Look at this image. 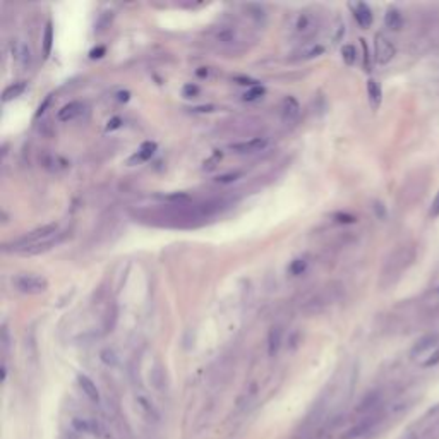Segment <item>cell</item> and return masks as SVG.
<instances>
[{"mask_svg": "<svg viewBox=\"0 0 439 439\" xmlns=\"http://www.w3.org/2000/svg\"><path fill=\"white\" fill-rule=\"evenodd\" d=\"M58 233V225L57 223H47V225H42L38 228L31 230V232H26L24 235H21L19 239L9 242V244H3L2 251L3 252H17L21 254L24 249L31 247L35 244H40L43 240H48L52 237H55Z\"/></svg>", "mask_w": 439, "mask_h": 439, "instance_id": "obj_1", "label": "cell"}, {"mask_svg": "<svg viewBox=\"0 0 439 439\" xmlns=\"http://www.w3.org/2000/svg\"><path fill=\"white\" fill-rule=\"evenodd\" d=\"M12 285L17 292L26 295H40L48 290V280L36 273H21L12 278Z\"/></svg>", "mask_w": 439, "mask_h": 439, "instance_id": "obj_2", "label": "cell"}, {"mask_svg": "<svg viewBox=\"0 0 439 439\" xmlns=\"http://www.w3.org/2000/svg\"><path fill=\"white\" fill-rule=\"evenodd\" d=\"M318 16L311 10H300L293 19V33L300 38H309L318 29Z\"/></svg>", "mask_w": 439, "mask_h": 439, "instance_id": "obj_3", "label": "cell"}, {"mask_svg": "<svg viewBox=\"0 0 439 439\" xmlns=\"http://www.w3.org/2000/svg\"><path fill=\"white\" fill-rule=\"evenodd\" d=\"M395 54H396L395 45L389 42L384 35L378 33V35L374 36V57L376 60H378V64H388V62H391Z\"/></svg>", "mask_w": 439, "mask_h": 439, "instance_id": "obj_4", "label": "cell"}, {"mask_svg": "<svg viewBox=\"0 0 439 439\" xmlns=\"http://www.w3.org/2000/svg\"><path fill=\"white\" fill-rule=\"evenodd\" d=\"M439 348V336L438 334H427V336L420 338V340L415 343V347L412 348V359H429L434 352ZM424 360V364H426ZM422 364V366H424Z\"/></svg>", "mask_w": 439, "mask_h": 439, "instance_id": "obj_5", "label": "cell"}, {"mask_svg": "<svg viewBox=\"0 0 439 439\" xmlns=\"http://www.w3.org/2000/svg\"><path fill=\"white\" fill-rule=\"evenodd\" d=\"M10 54H12L14 62L19 67H22V69H26L31 64V48H29V45L24 40H14L10 43Z\"/></svg>", "mask_w": 439, "mask_h": 439, "instance_id": "obj_6", "label": "cell"}, {"mask_svg": "<svg viewBox=\"0 0 439 439\" xmlns=\"http://www.w3.org/2000/svg\"><path fill=\"white\" fill-rule=\"evenodd\" d=\"M266 146H268L266 137H252V139L240 141V143L232 144L230 148H232L235 153L245 155V153H258V151H263Z\"/></svg>", "mask_w": 439, "mask_h": 439, "instance_id": "obj_7", "label": "cell"}, {"mask_svg": "<svg viewBox=\"0 0 439 439\" xmlns=\"http://www.w3.org/2000/svg\"><path fill=\"white\" fill-rule=\"evenodd\" d=\"M65 239V233H57L55 237H52V239L48 240H43L40 242V244H35L31 245V247L24 249V251L21 252V256H36V254H43V252H48L52 251L54 247H57L60 242H64Z\"/></svg>", "mask_w": 439, "mask_h": 439, "instance_id": "obj_8", "label": "cell"}, {"mask_svg": "<svg viewBox=\"0 0 439 439\" xmlns=\"http://www.w3.org/2000/svg\"><path fill=\"white\" fill-rule=\"evenodd\" d=\"M352 9H353V17H355L357 24L360 28H369L373 24V10L367 3L364 2H357L352 3Z\"/></svg>", "mask_w": 439, "mask_h": 439, "instance_id": "obj_9", "label": "cell"}, {"mask_svg": "<svg viewBox=\"0 0 439 439\" xmlns=\"http://www.w3.org/2000/svg\"><path fill=\"white\" fill-rule=\"evenodd\" d=\"M84 110V105L81 102H70L67 105L62 107L57 113V118L60 122H70V120H76Z\"/></svg>", "mask_w": 439, "mask_h": 439, "instance_id": "obj_10", "label": "cell"}, {"mask_svg": "<svg viewBox=\"0 0 439 439\" xmlns=\"http://www.w3.org/2000/svg\"><path fill=\"white\" fill-rule=\"evenodd\" d=\"M300 113V105L293 96H285L281 102V117L285 122H293Z\"/></svg>", "mask_w": 439, "mask_h": 439, "instance_id": "obj_11", "label": "cell"}, {"mask_svg": "<svg viewBox=\"0 0 439 439\" xmlns=\"http://www.w3.org/2000/svg\"><path fill=\"white\" fill-rule=\"evenodd\" d=\"M155 151H156V143H151V141L143 143L139 150H137L136 153L129 158V165H139V163L148 162V160L155 155Z\"/></svg>", "mask_w": 439, "mask_h": 439, "instance_id": "obj_12", "label": "cell"}, {"mask_svg": "<svg viewBox=\"0 0 439 439\" xmlns=\"http://www.w3.org/2000/svg\"><path fill=\"white\" fill-rule=\"evenodd\" d=\"M281 340H283V329L281 326H273L268 333V352L270 355H276L281 347Z\"/></svg>", "mask_w": 439, "mask_h": 439, "instance_id": "obj_13", "label": "cell"}, {"mask_svg": "<svg viewBox=\"0 0 439 439\" xmlns=\"http://www.w3.org/2000/svg\"><path fill=\"white\" fill-rule=\"evenodd\" d=\"M367 95H369V103L371 109L378 110L381 107V100H383V91L381 86L376 79H369L367 81Z\"/></svg>", "mask_w": 439, "mask_h": 439, "instance_id": "obj_14", "label": "cell"}, {"mask_svg": "<svg viewBox=\"0 0 439 439\" xmlns=\"http://www.w3.org/2000/svg\"><path fill=\"white\" fill-rule=\"evenodd\" d=\"M215 40L218 43L223 45H230L237 42V29L233 26H221L215 31Z\"/></svg>", "mask_w": 439, "mask_h": 439, "instance_id": "obj_15", "label": "cell"}, {"mask_svg": "<svg viewBox=\"0 0 439 439\" xmlns=\"http://www.w3.org/2000/svg\"><path fill=\"white\" fill-rule=\"evenodd\" d=\"M384 24H386V28L393 29V31L401 29V26H403V17H401L400 10L395 9V7H389L384 14Z\"/></svg>", "mask_w": 439, "mask_h": 439, "instance_id": "obj_16", "label": "cell"}, {"mask_svg": "<svg viewBox=\"0 0 439 439\" xmlns=\"http://www.w3.org/2000/svg\"><path fill=\"white\" fill-rule=\"evenodd\" d=\"M24 91H26V81H17V83L10 84V86H7L5 89H3V93H2V102H3V103L10 102V100L17 98V96H21Z\"/></svg>", "mask_w": 439, "mask_h": 439, "instance_id": "obj_17", "label": "cell"}, {"mask_svg": "<svg viewBox=\"0 0 439 439\" xmlns=\"http://www.w3.org/2000/svg\"><path fill=\"white\" fill-rule=\"evenodd\" d=\"M52 47H54V26H52V22L48 21L47 26H45V31H43V43H42L43 58L50 57Z\"/></svg>", "mask_w": 439, "mask_h": 439, "instance_id": "obj_18", "label": "cell"}, {"mask_svg": "<svg viewBox=\"0 0 439 439\" xmlns=\"http://www.w3.org/2000/svg\"><path fill=\"white\" fill-rule=\"evenodd\" d=\"M79 384L83 388V391L91 398L93 401L98 400V389H96V384L88 378V376H79Z\"/></svg>", "mask_w": 439, "mask_h": 439, "instance_id": "obj_19", "label": "cell"}, {"mask_svg": "<svg viewBox=\"0 0 439 439\" xmlns=\"http://www.w3.org/2000/svg\"><path fill=\"white\" fill-rule=\"evenodd\" d=\"M264 95H266V89H264V86H261V84H258V86L249 88L247 91L242 95V100H244V102H256V100H261Z\"/></svg>", "mask_w": 439, "mask_h": 439, "instance_id": "obj_20", "label": "cell"}, {"mask_svg": "<svg viewBox=\"0 0 439 439\" xmlns=\"http://www.w3.org/2000/svg\"><path fill=\"white\" fill-rule=\"evenodd\" d=\"M341 58L347 65H353L357 60V50L353 45H343L341 48Z\"/></svg>", "mask_w": 439, "mask_h": 439, "instance_id": "obj_21", "label": "cell"}, {"mask_svg": "<svg viewBox=\"0 0 439 439\" xmlns=\"http://www.w3.org/2000/svg\"><path fill=\"white\" fill-rule=\"evenodd\" d=\"M306 270H307V259H304V258L293 259L288 266V271L293 274V276H299V274H302Z\"/></svg>", "mask_w": 439, "mask_h": 439, "instance_id": "obj_22", "label": "cell"}, {"mask_svg": "<svg viewBox=\"0 0 439 439\" xmlns=\"http://www.w3.org/2000/svg\"><path fill=\"white\" fill-rule=\"evenodd\" d=\"M325 52V48L321 47V45H312V47H306L304 50H300V55L299 58H314V57H319V55Z\"/></svg>", "mask_w": 439, "mask_h": 439, "instance_id": "obj_23", "label": "cell"}, {"mask_svg": "<svg viewBox=\"0 0 439 439\" xmlns=\"http://www.w3.org/2000/svg\"><path fill=\"white\" fill-rule=\"evenodd\" d=\"M111 19H113V12H111V10L102 12L98 17V22H96V29H98V31H105L107 28H110Z\"/></svg>", "mask_w": 439, "mask_h": 439, "instance_id": "obj_24", "label": "cell"}, {"mask_svg": "<svg viewBox=\"0 0 439 439\" xmlns=\"http://www.w3.org/2000/svg\"><path fill=\"white\" fill-rule=\"evenodd\" d=\"M240 177H242L240 172H230V173H223V175L217 177V182L218 184H232V182L239 180Z\"/></svg>", "mask_w": 439, "mask_h": 439, "instance_id": "obj_25", "label": "cell"}, {"mask_svg": "<svg viewBox=\"0 0 439 439\" xmlns=\"http://www.w3.org/2000/svg\"><path fill=\"white\" fill-rule=\"evenodd\" d=\"M182 95H184L185 98H196V96L199 95V86L198 84H192V83L185 84L184 89H182Z\"/></svg>", "mask_w": 439, "mask_h": 439, "instance_id": "obj_26", "label": "cell"}, {"mask_svg": "<svg viewBox=\"0 0 439 439\" xmlns=\"http://www.w3.org/2000/svg\"><path fill=\"white\" fill-rule=\"evenodd\" d=\"M220 160H221V151H218V150H217L210 160H206V162H204V170H211V168H215V166H217L218 163H220Z\"/></svg>", "mask_w": 439, "mask_h": 439, "instance_id": "obj_27", "label": "cell"}, {"mask_svg": "<svg viewBox=\"0 0 439 439\" xmlns=\"http://www.w3.org/2000/svg\"><path fill=\"white\" fill-rule=\"evenodd\" d=\"M105 52H107L105 47H96V48H93V50L89 52V57H91V58H102L103 55H105Z\"/></svg>", "mask_w": 439, "mask_h": 439, "instance_id": "obj_28", "label": "cell"}, {"mask_svg": "<svg viewBox=\"0 0 439 439\" xmlns=\"http://www.w3.org/2000/svg\"><path fill=\"white\" fill-rule=\"evenodd\" d=\"M120 124H122L120 117H113V118H111V120H109V125H107V132H110V131H115V129H118V127H120Z\"/></svg>", "mask_w": 439, "mask_h": 439, "instance_id": "obj_29", "label": "cell"}, {"mask_svg": "<svg viewBox=\"0 0 439 439\" xmlns=\"http://www.w3.org/2000/svg\"><path fill=\"white\" fill-rule=\"evenodd\" d=\"M431 215H433V217H439V192H438V196L433 201V206H431Z\"/></svg>", "mask_w": 439, "mask_h": 439, "instance_id": "obj_30", "label": "cell"}, {"mask_svg": "<svg viewBox=\"0 0 439 439\" xmlns=\"http://www.w3.org/2000/svg\"><path fill=\"white\" fill-rule=\"evenodd\" d=\"M215 107L213 105H203V107H196L192 111H196V113H204V111H213Z\"/></svg>", "mask_w": 439, "mask_h": 439, "instance_id": "obj_31", "label": "cell"}, {"mask_svg": "<svg viewBox=\"0 0 439 439\" xmlns=\"http://www.w3.org/2000/svg\"><path fill=\"white\" fill-rule=\"evenodd\" d=\"M336 218H338V221H341V223H353V221H355V218L350 217V215H336Z\"/></svg>", "mask_w": 439, "mask_h": 439, "instance_id": "obj_32", "label": "cell"}, {"mask_svg": "<svg viewBox=\"0 0 439 439\" xmlns=\"http://www.w3.org/2000/svg\"><path fill=\"white\" fill-rule=\"evenodd\" d=\"M48 103H50V98H47V100H45V103H43V105H40V109H38V113H36V115H38V117H40V115H42L43 111H45V109H47V105H48Z\"/></svg>", "mask_w": 439, "mask_h": 439, "instance_id": "obj_33", "label": "cell"}]
</instances>
